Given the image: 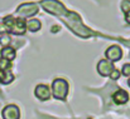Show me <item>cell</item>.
I'll return each mask as SVG.
<instances>
[{"label":"cell","instance_id":"3957f363","mask_svg":"<svg viewBox=\"0 0 130 119\" xmlns=\"http://www.w3.org/2000/svg\"><path fill=\"white\" fill-rule=\"evenodd\" d=\"M17 13L22 16H32L38 13V6L36 4H23L18 8Z\"/></svg>","mask_w":130,"mask_h":119},{"label":"cell","instance_id":"e0dca14e","mask_svg":"<svg viewBox=\"0 0 130 119\" xmlns=\"http://www.w3.org/2000/svg\"><path fill=\"white\" fill-rule=\"evenodd\" d=\"M126 21L130 24V11H128V13H126Z\"/></svg>","mask_w":130,"mask_h":119},{"label":"cell","instance_id":"8992f818","mask_svg":"<svg viewBox=\"0 0 130 119\" xmlns=\"http://www.w3.org/2000/svg\"><path fill=\"white\" fill-rule=\"evenodd\" d=\"M106 56H107V60H111V62H116V60H120L121 59V55H123V51L120 49V46L118 45H114V46H110L107 50H106Z\"/></svg>","mask_w":130,"mask_h":119},{"label":"cell","instance_id":"7a4b0ae2","mask_svg":"<svg viewBox=\"0 0 130 119\" xmlns=\"http://www.w3.org/2000/svg\"><path fill=\"white\" fill-rule=\"evenodd\" d=\"M42 5L48 13L54 14V15H61L62 13H66V9L63 8V5L58 3L57 0H43Z\"/></svg>","mask_w":130,"mask_h":119},{"label":"cell","instance_id":"52a82bcc","mask_svg":"<svg viewBox=\"0 0 130 119\" xmlns=\"http://www.w3.org/2000/svg\"><path fill=\"white\" fill-rule=\"evenodd\" d=\"M34 93H36V95H37L41 100H47V99H49V97H51L49 88H48L47 85H43V84L38 85V86L36 88Z\"/></svg>","mask_w":130,"mask_h":119},{"label":"cell","instance_id":"277c9868","mask_svg":"<svg viewBox=\"0 0 130 119\" xmlns=\"http://www.w3.org/2000/svg\"><path fill=\"white\" fill-rule=\"evenodd\" d=\"M114 69H115V68H114L112 63H111L110 60H106V59L101 60V62L97 64V72H99L102 77H107V75H110L111 72H112Z\"/></svg>","mask_w":130,"mask_h":119},{"label":"cell","instance_id":"2e32d148","mask_svg":"<svg viewBox=\"0 0 130 119\" xmlns=\"http://www.w3.org/2000/svg\"><path fill=\"white\" fill-rule=\"evenodd\" d=\"M123 74L126 75V77L130 75V64H125V65L123 67Z\"/></svg>","mask_w":130,"mask_h":119},{"label":"cell","instance_id":"9a60e30c","mask_svg":"<svg viewBox=\"0 0 130 119\" xmlns=\"http://www.w3.org/2000/svg\"><path fill=\"white\" fill-rule=\"evenodd\" d=\"M110 78H111V79H114V80L119 79V78H120V72H119V70H116V69H114V70L111 72V74H110Z\"/></svg>","mask_w":130,"mask_h":119},{"label":"cell","instance_id":"ac0fdd59","mask_svg":"<svg viewBox=\"0 0 130 119\" xmlns=\"http://www.w3.org/2000/svg\"><path fill=\"white\" fill-rule=\"evenodd\" d=\"M57 28H58V26H53V29H52V32H53V33H56V32H57Z\"/></svg>","mask_w":130,"mask_h":119},{"label":"cell","instance_id":"8fae6325","mask_svg":"<svg viewBox=\"0 0 130 119\" xmlns=\"http://www.w3.org/2000/svg\"><path fill=\"white\" fill-rule=\"evenodd\" d=\"M27 26L30 32H37V30L41 29V21L37 20V19H32L27 23Z\"/></svg>","mask_w":130,"mask_h":119},{"label":"cell","instance_id":"9c48e42d","mask_svg":"<svg viewBox=\"0 0 130 119\" xmlns=\"http://www.w3.org/2000/svg\"><path fill=\"white\" fill-rule=\"evenodd\" d=\"M25 28H27V25H25L24 20H23V19H17V20L14 21V25L11 26L10 30H11L14 34H24V33H25Z\"/></svg>","mask_w":130,"mask_h":119},{"label":"cell","instance_id":"5bb4252c","mask_svg":"<svg viewBox=\"0 0 130 119\" xmlns=\"http://www.w3.org/2000/svg\"><path fill=\"white\" fill-rule=\"evenodd\" d=\"M121 8H123V10H124L125 13L130 11V1L129 0H124L123 4H121Z\"/></svg>","mask_w":130,"mask_h":119},{"label":"cell","instance_id":"6da1fadb","mask_svg":"<svg viewBox=\"0 0 130 119\" xmlns=\"http://www.w3.org/2000/svg\"><path fill=\"white\" fill-rule=\"evenodd\" d=\"M52 89H53V95H54L56 99L64 100V99L67 98V94H68V84H67L66 80L56 79L53 81Z\"/></svg>","mask_w":130,"mask_h":119},{"label":"cell","instance_id":"7c38bea8","mask_svg":"<svg viewBox=\"0 0 130 119\" xmlns=\"http://www.w3.org/2000/svg\"><path fill=\"white\" fill-rule=\"evenodd\" d=\"M14 79V77H13V74L9 72V70H5L4 72V75H3V78L0 79V81L3 83V84H9V83H11Z\"/></svg>","mask_w":130,"mask_h":119},{"label":"cell","instance_id":"ffe728a7","mask_svg":"<svg viewBox=\"0 0 130 119\" xmlns=\"http://www.w3.org/2000/svg\"><path fill=\"white\" fill-rule=\"evenodd\" d=\"M128 84H129V85H130V79H129V81H128Z\"/></svg>","mask_w":130,"mask_h":119},{"label":"cell","instance_id":"44dd1931","mask_svg":"<svg viewBox=\"0 0 130 119\" xmlns=\"http://www.w3.org/2000/svg\"><path fill=\"white\" fill-rule=\"evenodd\" d=\"M45 119H53V118H45Z\"/></svg>","mask_w":130,"mask_h":119},{"label":"cell","instance_id":"ba28073f","mask_svg":"<svg viewBox=\"0 0 130 119\" xmlns=\"http://www.w3.org/2000/svg\"><path fill=\"white\" fill-rule=\"evenodd\" d=\"M112 98H114V102H115L116 104H125V103L129 100V94H128L125 90L119 89V90L112 95Z\"/></svg>","mask_w":130,"mask_h":119},{"label":"cell","instance_id":"5b68a950","mask_svg":"<svg viewBox=\"0 0 130 119\" xmlns=\"http://www.w3.org/2000/svg\"><path fill=\"white\" fill-rule=\"evenodd\" d=\"M20 112L17 105H8L3 109V118L4 119H19Z\"/></svg>","mask_w":130,"mask_h":119},{"label":"cell","instance_id":"30bf717a","mask_svg":"<svg viewBox=\"0 0 130 119\" xmlns=\"http://www.w3.org/2000/svg\"><path fill=\"white\" fill-rule=\"evenodd\" d=\"M1 56H3V59H5L8 62L13 60L15 58V50L13 48H4L1 50Z\"/></svg>","mask_w":130,"mask_h":119},{"label":"cell","instance_id":"4fadbf2b","mask_svg":"<svg viewBox=\"0 0 130 119\" xmlns=\"http://www.w3.org/2000/svg\"><path fill=\"white\" fill-rule=\"evenodd\" d=\"M9 43H10V38H9L8 35H3V37L0 38V44H1V45L6 46Z\"/></svg>","mask_w":130,"mask_h":119},{"label":"cell","instance_id":"d6986e66","mask_svg":"<svg viewBox=\"0 0 130 119\" xmlns=\"http://www.w3.org/2000/svg\"><path fill=\"white\" fill-rule=\"evenodd\" d=\"M3 75H4V72H3V70H1V69H0V79H1V78H3Z\"/></svg>","mask_w":130,"mask_h":119}]
</instances>
